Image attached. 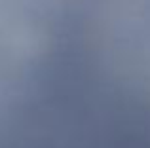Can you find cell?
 Instances as JSON below:
<instances>
[{"mask_svg":"<svg viewBox=\"0 0 150 148\" xmlns=\"http://www.w3.org/2000/svg\"><path fill=\"white\" fill-rule=\"evenodd\" d=\"M0 148H150V103L80 91L53 97Z\"/></svg>","mask_w":150,"mask_h":148,"instance_id":"cell-1","label":"cell"}]
</instances>
